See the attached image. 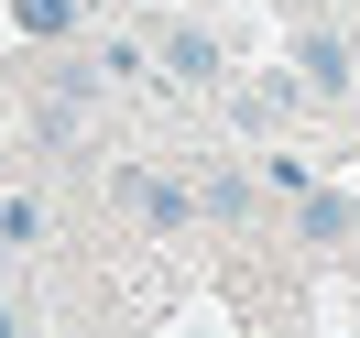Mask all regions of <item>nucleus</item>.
Masks as SVG:
<instances>
[{
    "label": "nucleus",
    "mask_w": 360,
    "mask_h": 338,
    "mask_svg": "<svg viewBox=\"0 0 360 338\" xmlns=\"http://www.w3.org/2000/svg\"><path fill=\"white\" fill-rule=\"evenodd\" d=\"M153 55H164V88H219V98H229V55H219V33L164 22V33H153Z\"/></svg>",
    "instance_id": "nucleus-3"
},
{
    "label": "nucleus",
    "mask_w": 360,
    "mask_h": 338,
    "mask_svg": "<svg viewBox=\"0 0 360 338\" xmlns=\"http://www.w3.org/2000/svg\"><path fill=\"white\" fill-rule=\"evenodd\" d=\"M88 66H98V88H153V66H164V55H153V44H131V33H98V44H88Z\"/></svg>",
    "instance_id": "nucleus-5"
},
{
    "label": "nucleus",
    "mask_w": 360,
    "mask_h": 338,
    "mask_svg": "<svg viewBox=\"0 0 360 338\" xmlns=\"http://www.w3.org/2000/svg\"><path fill=\"white\" fill-rule=\"evenodd\" d=\"M295 88H306V98H338V110H349V88H360V55H349V33H338V22H295Z\"/></svg>",
    "instance_id": "nucleus-2"
},
{
    "label": "nucleus",
    "mask_w": 360,
    "mask_h": 338,
    "mask_svg": "<svg viewBox=\"0 0 360 338\" xmlns=\"http://www.w3.org/2000/svg\"><path fill=\"white\" fill-rule=\"evenodd\" d=\"M262 186H273L262 164H229V153H207V164H197V207H207L219 229H240L251 207H262Z\"/></svg>",
    "instance_id": "nucleus-4"
},
{
    "label": "nucleus",
    "mask_w": 360,
    "mask_h": 338,
    "mask_svg": "<svg viewBox=\"0 0 360 338\" xmlns=\"http://www.w3.org/2000/svg\"><path fill=\"white\" fill-rule=\"evenodd\" d=\"M11 33H33V44H77V0H11Z\"/></svg>",
    "instance_id": "nucleus-7"
},
{
    "label": "nucleus",
    "mask_w": 360,
    "mask_h": 338,
    "mask_svg": "<svg viewBox=\"0 0 360 338\" xmlns=\"http://www.w3.org/2000/svg\"><path fill=\"white\" fill-rule=\"evenodd\" d=\"M110 197L131 207V219L153 229V240H186V229L207 219V207H197V175L175 186V175H164V164H110Z\"/></svg>",
    "instance_id": "nucleus-1"
},
{
    "label": "nucleus",
    "mask_w": 360,
    "mask_h": 338,
    "mask_svg": "<svg viewBox=\"0 0 360 338\" xmlns=\"http://www.w3.org/2000/svg\"><path fill=\"white\" fill-rule=\"evenodd\" d=\"M295 219H306V240H349V229H360V207L338 197V186H316V175H306V186H295Z\"/></svg>",
    "instance_id": "nucleus-6"
},
{
    "label": "nucleus",
    "mask_w": 360,
    "mask_h": 338,
    "mask_svg": "<svg viewBox=\"0 0 360 338\" xmlns=\"http://www.w3.org/2000/svg\"><path fill=\"white\" fill-rule=\"evenodd\" d=\"M349 120H360V88H349Z\"/></svg>",
    "instance_id": "nucleus-8"
}]
</instances>
